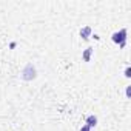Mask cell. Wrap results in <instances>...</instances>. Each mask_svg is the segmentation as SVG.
<instances>
[{"instance_id": "cell-1", "label": "cell", "mask_w": 131, "mask_h": 131, "mask_svg": "<svg viewBox=\"0 0 131 131\" xmlns=\"http://www.w3.org/2000/svg\"><path fill=\"white\" fill-rule=\"evenodd\" d=\"M126 36H128V31L123 28V29H120V31H116V32L111 36V40H113L114 43H119L120 48H125V46H126Z\"/></svg>"}, {"instance_id": "cell-2", "label": "cell", "mask_w": 131, "mask_h": 131, "mask_svg": "<svg viewBox=\"0 0 131 131\" xmlns=\"http://www.w3.org/2000/svg\"><path fill=\"white\" fill-rule=\"evenodd\" d=\"M22 79L23 80H32L36 79V67L32 63H26V67L22 71Z\"/></svg>"}, {"instance_id": "cell-3", "label": "cell", "mask_w": 131, "mask_h": 131, "mask_svg": "<svg viewBox=\"0 0 131 131\" xmlns=\"http://www.w3.org/2000/svg\"><path fill=\"white\" fill-rule=\"evenodd\" d=\"M91 36H93V29H91V26H83V28L80 29V37H82L83 40H88Z\"/></svg>"}, {"instance_id": "cell-4", "label": "cell", "mask_w": 131, "mask_h": 131, "mask_svg": "<svg viewBox=\"0 0 131 131\" xmlns=\"http://www.w3.org/2000/svg\"><path fill=\"white\" fill-rule=\"evenodd\" d=\"M93 52H94V48H93V46H88V48L82 52V59H83V62H90Z\"/></svg>"}, {"instance_id": "cell-5", "label": "cell", "mask_w": 131, "mask_h": 131, "mask_svg": "<svg viewBox=\"0 0 131 131\" xmlns=\"http://www.w3.org/2000/svg\"><path fill=\"white\" fill-rule=\"evenodd\" d=\"M85 125L90 126V128H94V126L97 125V117H96L94 114H90V116L86 117V120H85Z\"/></svg>"}, {"instance_id": "cell-6", "label": "cell", "mask_w": 131, "mask_h": 131, "mask_svg": "<svg viewBox=\"0 0 131 131\" xmlns=\"http://www.w3.org/2000/svg\"><path fill=\"white\" fill-rule=\"evenodd\" d=\"M123 74H125V77H131V68H129V67H126Z\"/></svg>"}, {"instance_id": "cell-7", "label": "cell", "mask_w": 131, "mask_h": 131, "mask_svg": "<svg viewBox=\"0 0 131 131\" xmlns=\"http://www.w3.org/2000/svg\"><path fill=\"white\" fill-rule=\"evenodd\" d=\"M80 131H91V128H90V126H86V125H83V126L80 128Z\"/></svg>"}, {"instance_id": "cell-8", "label": "cell", "mask_w": 131, "mask_h": 131, "mask_svg": "<svg viewBox=\"0 0 131 131\" xmlns=\"http://www.w3.org/2000/svg\"><path fill=\"white\" fill-rule=\"evenodd\" d=\"M131 94V86H126V97H129Z\"/></svg>"}]
</instances>
